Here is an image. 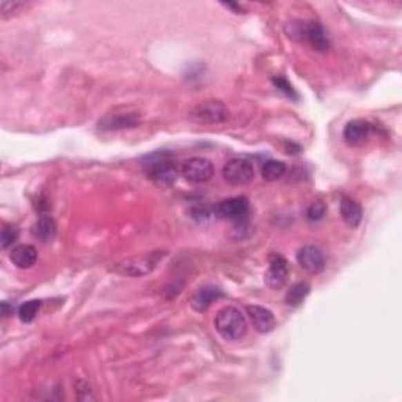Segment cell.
<instances>
[{"label": "cell", "instance_id": "6da1fadb", "mask_svg": "<svg viewBox=\"0 0 402 402\" xmlns=\"http://www.w3.org/2000/svg\"><path fill=\"white\" fill-rule=\"evenodd\" d=\"M214 327L219 335L227 341H239L247 335L249 324L244 313L236 307H223L216 314Z\"/></svg>", "mask_w": 402, "mask_h": 402}, {"label": "cell", "instance_id": "7a4b0ae2", "mask_svg": "<svg viewBox=\"0 0 402 402\" xmlns=\"http://www.w3.org/2000/svg\"><path fill=\"white\" fill-rule=\"evenodd\" d=\"M166 256L165 250H156V251H148V253L129 256L126 260L119 261L112 267V272L123 275V277L131 278H140L145 275L151 274L154 269L159 266V262Z\"/></svg>", "mask_w": 402, "mask_h": 402}, {"label": "cell", "instance_id": "3957f363", "mask_svg": "<svg viewBox=\"0 0 402 402\" xmlns=\"http://www.w3.org/2000/svg\"><path fill=\"white\" fill-rule=\"evenodd\" d=\"M146 175L159 186H170L178 178V165L170 153L157 151L143 159Z\"/></svg>", "mask_w": 402, "mask_h": 402}, {"label": "cell", "instance_id": "277c9868", "mask_svg": "<svg viewBox=\"0 0 402 402\" xmlns=\"http://www.w3.org/2000/svg\"><path fill=\"white\" fill-rule=\"evenodd\" d=\"M142 123V115L139 111H134L131 107H118L107 112L99 122L97 128L106 132L134 129Z\"/></svg>", "mask_w": 402, "mask_h": 402}, {"label": "cell", "instance_id": "5b68a950", "mask_svg": "<svg viewBox=\"0 0 402 402\" xmlns=\"http://www.w3.org/2000/svg\"><path fill=\"white\" fill-rule=\"evenodd\" d=\"M195 123L201 124H220L225 123L229 117L228 107L220 101H204L201 104L195 106L189 113Z\"/></svg>", "mask_w": 402, "mask_h": 402}, {"label": "cell", "instance_id": "8992f818", "mask_svg": "<svg viewBox=\"0 0 402 402\" xmlns=\"http://www.w3.org/2000/svg\"><path fill=\"white\" fill-rule=\"evenodd\" d=\"M222 176L229 186H247L253 181L255 169L245 159H231L223 165Z\"/></svg>", "mask_w": 402, "mask_h": 402}, {"label": "cell", "instance_id": "52a82bcc", "mask_svg": "<svg viewBox=\"0 0 402 402\" xmlns=\"http://www.w3.org/2000/svg\"><path fill=\"white\" fill-rule=\"evenodd\" d=\"M181 175L184 180L193 184L208 182L214 176V164L206 157H191L181 165Z\"/></svg>", "mask_w": 402, "mask_h": 402}, {"label": "cell", "instance_id": "ba28073f", "mask_svg": "<svg viewBox=\"0 0 402 402\" xmlns=\"http://www.w3.org/2000/svg\"><path fill=\"white\" fill-rule=\"evenodd\" d=\"M289 275V267L288 261L285 260L281 255H271L269 258V269L266 275H264V280H266V285L272 289H280L283 288L288 281Z\"/></svg>", "mask_w": 402, "mask_h": 402}, {"label": "cell", "instance_id": "9c48e42d", "mask_svg": "<svg viewBox=\"0 0 402 402\" xmlns=\"http://www.w3.org/2000/svg\"><path fill=\"white\" fill-rule=\"evenodd\" d=\"M297 262L308 274H319L325 267V256L316 245H303L297 251Z\"/></svg>", "mask_w": 402, "mask_h": 402}, {"label": "cell", "instance_id": "30bf717a", "mask_svg": "<svg viewBox=\"0 0 402 402\" xmlns=\"http://www.w3.org/2000/svg\"><path fill=\"white\" fill-rule=\"evenodd\" d=\"M249 212V201L245 197H233L223 200L222 203L214 206V216L219 219L240 220Z\"/></svg>", "mask_w": 402, "mask_h": 402}, {"label": "cell", "instance_id": "8fae6325", "mask_svg": "<svg viewBox=\"0 0 402 402\" xmlns=\"http://www.w3.org/2000/svg\"><path fill=\"white\" fill-rule=\"evenodd\" d=\"M247 314L253 329L260 333H271L277 327V319L274 313L266 307L260 305H249L247 307Z\"/></svg>", "mask_w": 402, "mask_h": 402}, {"label": "cell", "instance_id": "7c38bea8", "mask_svg": "<svg viewBox=\"0 0 402 402\" xmlns=\"http://www.w3.org/2000/svg\"><path fill=\"white\" fill-rule=\"evenodd\" d=\"M303 41L309 43V46L318 52H327L330 49V38L327 35L325 28L319 22H305V32H303Z\"/></svg>", "mask_w": 402, "mask_h": 402}, {"label": "cell", "instance_id": "4fadbf2b", "mask_svg": "<svg viewBox=\"0 0 402 402\" xmlns=\"http://www.w3.org/2000/svg\"><path fill=\"white\" fill-rule=\"evenodd\" d=\"M220 297H223V292L220 288H217V286L212 285L200 286L191 297V307L197 313H203Z\"/></svg>", "mask_w": 402, "mask_h": 402}, {"label": "cell", "instance_id": "5bb4252c", "mask_svg": "<svg viewBox=\"0 0 402 402\" xmlns=\"http://www.w3.org/2000/svg\"><path fill=\"white\" fill-rule=\"evenodd\" d=\"M371 124L366 119H352L346 124L343 131V139L350 146H358L370 137Z\"/></svg>", "mask_w": 402, "mask_h": 402}, {"label": "cell", "instance_id": "9a60e30c", "mask_svg": "<svg viewBox=\"0 0 402 402\" xmlns=\"http://www.w3.org/2000/svg\"><path fill=\"white\" fill-rule=\"evenodd\" d=\"M10 260L16 267L30 269L37 264L38 251L35 247L30 244H22V245L15 247V249L10 251Z\"/></svg>", "mask_w": 402, "mask_h": 402}, {"label": "cell", "instance_id": "2e32d148", "mask_svg": "<svg viewBox=\"0 0 402 402\" xmlns=\"http://www.w3.org/2000/svg\"><path fill=\"white\" fill-rule=\"evenodd\" d=\"M32 233H33V236L39 240V242L49 244V242H52L57 236V223L50 216L43 214L38 217L35 223H33Z\"/></svg>", "mask_w": 402, "mask_h": 402}, {"label": "cell", "instance_id": "e0dca14e", "mask_svg": "<svg viewBox=\"0 0 402 402\" xmlns=\"http://www.w3.org/2000/svg\"><path fill=\"white\" fill-rule=\"evenodd\" d=\"M340 212L343 220L346 222L350 228H357L361 223V219H363V209H361L360 203L350 197L341 198Z\"/></svg>", "mask_w": 402, "mask_h": 402}, {"label": "cell", "instance_id": "ac0fdd59", "mask_svg": "<svg viewBox=\"0 0 402 402\" xmlns=\"http://www.w3.org/2000/svg\"><path fill=\"white\" fill-rule=\"evenodd\" d=\"M309 289H312V286H309L307 281H298V283H294L288 289L285 296V303L288 307H298L300 303H303L307 296L309 294Z\"/></svg>", "mask_w": 402, "mask_h": 402}, {"label": "cell", "instance_id": "d6986e66", "mask_svg": "<svg viewBox=\"0 0 402 402\" xmlns=\"http://www.w3.org/2000/svg\"><path fill=\"white\" fill-rule=\"evenodd\" d=\"M285 173H286V164L281 162V160H267V162L262 165V170H261L262 178L269 182L278 181L281 176H285Z\"/></svg>", "mask_w": 402, "mask_h": 402}, {"label": "cell", "instance_id": "ffe728a7", "mask_svg": "<svg viewBox=\"0 0 402 402\" xmlns=\"http://www.w3.org/2000/svg\"><path fill=\"white\" fill-rule=\"evenodd\" d=\"M39 307H41V302L39 300H28L26 303H22L18 309V316L21 319V323L30 324L33 319L37 318V314L39 312Z\"/></svg>", "mask_w": 402, "mask_h": 402}, {"label": "cell", "instance_id": "44dd1931", "mask_svg": "<svg viewBox=\"0 0 402 402\" xmlns=\"http://www.w3.org/2000/svg\"><path fill=\"white\" fill-rule=\"evenodd\" d=\"M19 239V229L15 225H5L2 228V233H0V244H2V249L7 250L13 245L16 240Z\"/></svg>", "mask_w": 402, "mask_h": 402}, {"label": "cell", "instance_id": "7402d4cb", "mask_svg": "<svg viewBox=\"0 0 402 402\" xmlns=\"http://www.w3.org/2000/svg\"><path fill=\"white\" fill-rule=\"evenodd\" d=\"M327 214V206L323 201H314L313 204H309V208L307 209V220L316 223L319 220H323Z\"/></svg>", "mask_w": 402, "mask_h": 402}, {"label": "cell", "instance_id": "603a6c76", "mask_svg": "<svg viewBox=\"0 0 402 402\" xmlns=\"http://www.w3.org/2000/svg\"><path fill=\"white\" fill-rule=\"evenodd\" d=\"M27 7L26 2H16V0H3L2 3H0V10H2V16L3 18H10V16H15L18 15L21 10H24Z\"/></svg>", "mask_w": 402, "mask_h": 402}, {"label": "cell", "instance_id": "cb8c5ba5", "mask_svg": "<svg viewBox=\"0 0 402 402\" xmlns=\"http://www.w3.org/2000/svg\"><path fill=\"white\" fill-rule=\"evenodd\" d=\"M76 396L79 401H95L96 396L93 393V388L87 381H79L76 383Z\"/></svg>", "mask_w": 402, "mask_h": 402}, {"label": "cell", "instance_id": "d4e9b609", "mask_svg": "<svg viewBox=\"0 0 402 402\" xmlns=\"http://www.w3.org/2000/svg\"><path fill=\"white\" fill-rule=\"evenodd\" d=\"M272 82H274L275 87L283 91L286 96L292 97V99H297V93L294 91V88H292V85L285 77H280V76L272 77Z\"/></svg>", "mask_w": 402, "mask_h": 402}, {"label": "cell", "instance_id": "484cf974", "mask_svg": "<svg viewBox=\"0 0 402 402\" xmlns=\"http://www.w3.org/2000/svg\"><path fill=\"white\" fill-rule=\"evenodd\" d=\"M13 312H15V307H13V305H10L8 302H3V303H2V313H3V318H7V316L13 314Z\"/></svg>", "mask_w": 402, "mask_h": 402}]
</instances>
